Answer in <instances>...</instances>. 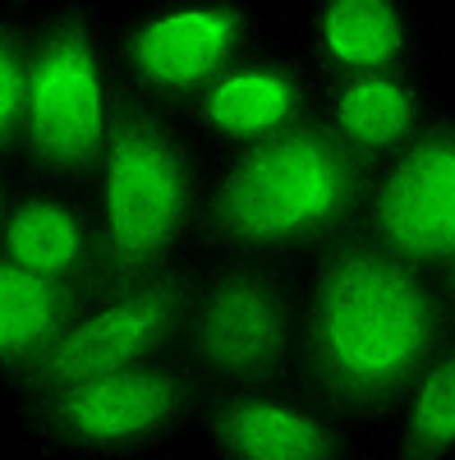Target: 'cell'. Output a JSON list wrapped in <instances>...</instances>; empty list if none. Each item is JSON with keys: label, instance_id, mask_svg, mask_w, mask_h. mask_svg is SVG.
<instances>
[{"label": "cell", "instance_id": "cell-1", "mask_svg": "<svg viewBox=\"0 0 455 460\" xmlns=\"http://www.w3.org/2000/svg\"><path fill=\"white\" fill-rule=\"evenodd\" d=\"M446 332L451 314L437 272L350 230L303 258L290 377L354 424L377 451L405 387Z\"/></svg>", "mask_w": 455, "mask_h": 460}, {"label": "cell", "instance_id": "cell-2", "mask_svg": "<svg viewBox=\"0 0 455 460\" xmlns=\"http://www.w3.org/2000/svg\"><path fill=\"white\" fill-rule=\"evenodd\" d=\"M368 166H359L318 120L221 157L198 230V262L285 258L303 262L350 235L363 212Z\"/></svg>", "mask_w": 455, "mask_h": 460}, {"label": "cell", "instance_id": "cell-3", "mask_svg": "<svg viewBox=\"0 0 455 460\" xmlns=\"http://www.w3.org/2000/svg\"><path fill=\"white\" fill-rule=\"evenodd\" d=\"M212 152L184 115L125 102L106 157L88 184L97 217V286H125L198 258L212 194Z\"/></svg>", "mask_w": 455, "mask_h": 460}, {"label": "cell", "instance_id": "cell-4", "mask_svg": "<svg viewBox=\"0 0 455 460\" xmlns=\"http://www.w3.org/2000/svg\"><path fill=\"white\" fill-rule=\"evenodd\" d=\"M207 392L175 355L0 405L14 460H184Z\"/></svg>", "mask_w": 455, "mask_h": 460}, {"label": "cell", "instance_id": "cell-5", "mask_svg": "<svg viewBox=\"0 0 455 460\" xmlns=\"http://www.w3.org/2000/svg\"><path fill=\"white\" fill-rule=\"evenodd\" d=\"M129 93L120 79L110 0H69L37 19L14 162L28 180L92 184Z\"/></svg>", "mask_w": 455, "mask_h": 460}, {"label": "cell", "instance_id": "cell-6", "mask_svg": "<svg viewBox=\"0 0 455 460\" xmlns=\"http://www.w3.org/2000/svg\"><path fill=\"white\" fill-rule=\"evenodd\" d=\"M125 93L184 111L235 65L285 37L276 0H110Z\"/></svg>", "mask_w": 455, "mask_h": 460}, {"label": "cell", "instance_id": "cell-7", "mask_svg": "<svg viewBox=\"0 0 455 460\" xmlns=\"http://www.w3.org/2000/svg\"><path fill=\"white\" fill-rule=\"evenodd\" d=\"M303 262L285 258H221L198 262L184 309L175 359L203 392H231L294 373Z\"/></svg>", "mask_w": 455, "mask_h": 460}, {"label": "cell", "instance_id": "cell-8", "mask_svg": "<svg viewBox=\"0 0 455 460\" xmlns=\"http://www.w3.org/2000/svg\"><path fill=\"white\" fill-rule=\"evenodd\" d=\"M194 277H198V258L184 267H171V272H152L125 286L92 290L74 309L65 332L56 336L47 359L0 405L65 387V382H79V377H97V373H116V368L175 355L188 295H194Z\"/></svg>", "mask_w": 455, "mask_h": 460}, {"label": "cell", "instance_id": "cell-9", "mask_svg": "<svg viewBox=\"0 0 455 460\" xmlns=\"http://www.w3.org/2000/svg\"><path fill=\"white\" fill-rule=\"evenodd\" d=\"M372 442L294 377L212 392L188 460H363Z\"/></svg>", "mask_w": 455, "mask_h": 460}, {"label": "cell", "instance_id": "cell-10", "mask_svg": "<svg viewBox=\"0 0 455 460\" xmlns=\"http://www.w3.org/2000/svg\"><path fill=\"white\" fill-rule=\"evenodd\" d=\"M354 230L428 272L455 253V79L437 120L368 175Z\"/></svg>", "mask_w": 455, "mask_h": 460}, {"label": "cell", "instance_id": "cell-11", "mask_svg": "<svg viewBox=\"0 0 455 460\" xmlns=\"http://www.w3.org/2000/svg\"><path fill=\"white\" fill-rule=\"evenodd\" d=\"M285 32L318 84L442 60L433 0H294Z\"/></svg>", "mask_w": 455, "mask_h": 460}, {"label": "cell", "instance_id": "cell-12", "mask_svg": "<svg viewBox=\"0 0 455 460\" xmlns=\"http://www.w3.org/2000/svg\"><path fill=\"white\" fill-rule=\"evenodd\" d=\"M318 97H322L318 74L303 65V56L290 47V32H285L272 47L249 56L244 65H235L225 79H216L179 115L194 129V138L212 152V162H221L313 120Z\"/></svg>", "mask_w": 455, "mask_h": 460}, {"label": "cell", "instance_id": "cell-13", "mask_svg": "<svg viewBox=\"0 0 455 460\" xmlns=\"http://www.w3.org/2000/svg\"><path fill=\"white\" fill-rule=\"evenodd\" d=\"M451 79L455 74L446 69V60L336 79V84H322L318 120L359 166L377 171L437 120V111L451 93Z\"/></svg>", "mask_w": 455, "mask_h": 460}, {"label": "cell", "instance_id": "cell-14", "mask_svg": "<svg viewBox=\"0 0 455 460\" xmlns=\"http://www.w3.org/2000/svg\"><path fill=\"white\" fill-rule=\"evenodd\" d=\"M0 253L60 290L88 299L97 286V217L83 184L28 180L0 226Z\"/></svg>", "mask_w": 455, "mask_h": 460}, {"label": "cell", "instance_id": "cell-15", "mask_svg": "<svg viewBox=\"0 0 455 460\" xmlns=\"http://www.w3.org/2000/svg\"><path fill=\"white\" fill-rule=\"evenodd\" d=\"M79 304V295L0 253V401L47 359Z\"/></svg>", "mask_w": 455, "mask_h": 460}, {"label": "cell", "instance_id": "cell-16", "mask_svg": "<svg viewBox=\"0 0 455 460\" xmlns=\"http://www.w3.org/2000/svg\"><path fill=\"white\" fill-rule=\"evenodd\" d=\"M377 460H455V327L405 387Z\"/></svg>", "mask_w": 455, "mask_h": 460}, {"label": "cell", "instance_id": "cell-17", "mask_svg": "<svg viewBox=\"0 0 455 460\" xmlns=\"http://www.w3.org/2000/svg\"><path fill=\"white\" fill-rule=\"evenodd\" d=\"M32 32L37 19L0 14V152H14L28 97V65H32Z\"/></svg>", "mask_w": 455, "mask_h": 460}, {"label": "cell", "instance_id": "cell-18", "mask_svg": "<svg viewBox=\"0 0 455 460\" xmlns=\"http://www.w3.org/2000/svg\"><path fill=\"white\" fill-rule=\"evenodd\" d=\"M19 189H23V171L14 162V152H0V226H5L14 199H19Z\"/></svg>", "mask_w": 455, "mask_h": 460}, {"label": "cell", "instance_id": "cell-19", "mask_svg": "<svg viewBox=\"0 0 455 460\" xmlns=\"http://www.w3.org/2000/svg\"><path fill=\"white\" fill-rule=\"evenodd\" d=\"M69 5V0H0V14H23V19H42L51 10Z\"/></svg>", "mask_w": 455, "mask_h": 460}, {"label": "cell", "instance_id": "cell-20", "mask_svg": "<svg viewBox=\"0 0 455 460\" xmlns=\"http://www.w3.org/2000/svg\"><path fill=\"white\" fill-rule=\"evenodd\" d=\"M437 286H442V299H446V314H451V327H455V253L437 267Z\"/></svg>", "mask_w": 455, "mask_h": 460}, {"label": "cell", "instance_id": "cell-21", "mask_svg": "<svg viewBox=\"0 0 455 460\" xmlns=\"http://www.w3.org/2000/svg\"><path fill=\"white\" fill-rule=\"evenodd\" d=\"M363 460H377V456H363Z\"/></svg>", "mask_w": 455, "mask_h": 460}]
</instances>
